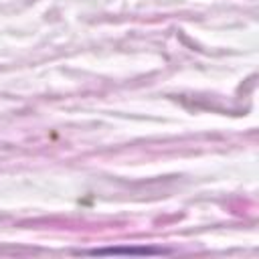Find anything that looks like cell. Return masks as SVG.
Segmentation results:
<instances>
[{
	"label": "cell",
	"mask_w": 259,
	"mask_h": 259,
	"mask_svg": "<svg viewBox=\"0 0 259 259\" xmlns=\"http://www.w3.org/2000/svg\"><path fill=\"white\" fill-rule=\"evenodd\" d=\"M87 253H91V255H105V253H113V255H119V253H130V255H156V253H166V251L140 247V249H95V251H87Z\"/></svg>",
	"instance_id": "6da1fadb"
}]
</instances>
